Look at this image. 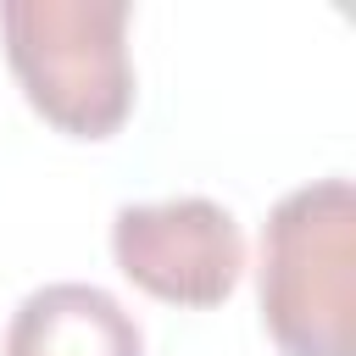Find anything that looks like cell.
<instances>
[{
    "mask_svg": "<svg viewBox=\"0 0 356 356\" xmlns=\"http://www.w3.org/2000/svg\"><path fill=\"white\" fill-rule=\"evenodd\" d=\"M6 356H145V334L111 289L67 278L11 312Z\"/></svg>",
    "mask_w": 356,
    "mask_h": 356,
    "instance_id": "4",
    "label": "cell"
},
{
    "mask_svg": "<svg viewBox=\"0 0 356 356\" xmlns=\"http://www.w3.org/2000/svg\"><path fill=\"white\" fill-rule=\"evenodd\" d=\"M111 256L122 278L167 306H222L245 273V234L228 206L178 195L122 206L111 217Z\"/></svg>",
    "mask_w": 356,
    "mask_h": 356,
    "instance_id": "3",
    "label": "cell"
},
{
    "mask_svg": "<svg viewBox=\"0 0 356 356\" xmlns=\"http://www.w3.org/2000/svg\"><path fill=\"white\" fill-rule=\"evenodd\" d=\"M261 323L284 356H356V195L350 178L289 189L261 222Z\"/></svg>",
    "mask_w": 356,
    "mask_h": 356,
    "instance_id": "1",
    "label": "cell"
},
{
    "mask_svg": "<svg viewBox=\"0 0 356 356\" xmlns=\"http://www.w3.org/2000/svg\"><path fill=\"white\" fill-rule=\"evenodd\" d=\"M6 61L28 106L72 134L106 139L134 111L128 0H6Z\"/></svg>",
    "mask_w": 356,
    "mask_h": 356,
    "instance_id": "2",
    "label": "cell"
}]
</instances>
